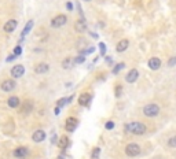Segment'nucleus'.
Masks as SVG:
<instances>
[{"instance_id":"31","label":"nucleus","mask_w":176,"mask_h":159,"mask_svg":"<svg viewBox=\"0 0 176 159\" xmlns=\"http://www.w3.org/2000/svg\"><path fill=\"white\" fill-rule=\"evenodd\" d=\"M116 91H117V92H116V96L118 98V96H120V91H123V87H120V85H118V87H116Z\"/></svg>"},{"instance_id":"10","label":"nucleus","mask_w":176,"mask_h":159,"mask_svg":"<svg viewBox=\"0 0 176 159\" xmlns=\"http://www.w3.org/2000/svg\"><path fill=\"white\" fill-rule=\"evenodd\" d=\"M17 26H18V21L17 19H8L6 22V25L3 26V30L6 33H13L14 30L17 29Z\"/></svg>"},{"instance_id":"26","label":"nucleus","mask_w":176,"mask_h":159,"mask_svg":"<svg viewBox=\"0 0 176 159\" xmlns=\"http://www.w3.org/2000/svg\"><path fill=\"white\" fill-rule=\"evenodd\" d=\"M84 60H85L84 55H78L77 58L74 59V63H76V65H80V63H84Z\"/></svg>"},{"instance_id":"13","label":"nucleus","mask_w":176,"mask_h":159,"mask_svg":"<svg viewBox=\"0 0 176 159\" xmlns=\"http://www.w3.org/2000/svg\"><path fill=\"white\" fill-rule=\"evenodd\" d=\"M138 77H139V72H138L136 69H132V70H129L128 72V74L125 75V80H127V82H135L138 80Z\"/></svg>"},{"instance_id":"12","label":"nucleus","mask_w":176,"mask_h":159,"mask_svg":"<svg viewBox=\"0 0 176 159\" xmlns=\"http://www.w3.org/2000/svg\"><path fill=\"white\" fill-rule=\"evenodd\" d=\"M48 70H50L48 63H44V62L37 63V65L35 66V73H36V74H44V73H47Z\"/></svg>"},{"instance_id":"17","label":"nucleus","mask_w":176,"mask_h":159,"mask_svg":"<svg viewBox=\"0 0 176 159\" xmlns=\"http://www.w3.org/2000/svg\"><path fill=\"white\" fill-rule=\"evenodd\" d=\"M74 29L77 30L78 33H83V32H85V30H87V25H85V21H84V19H80V21H77V22L74 23Z\"/></svg>"},{"instance_id":"32","label":"nucleus","mask_w":176,"mask_h":159,"mask_svg":"<svg viewBox=\"0 0 176 159\" xmlns=\"http://www.w3.org/2000/svg\"><path fill=\"white\" fill-rule=\"evenodd\" d=\"M66 7H68V10H69V11H72V10H73V4H72V1H68V3H66Z\"/></svg>"},{"instance_id":"33","label":"nucleus","mask_w":176,"mask_h":159,"mask_svg":"<svg viewBox=\"0 0 176 159\" xmlns=\"http://www.w3.org/2000/svg\"><path fill=\"white\" fill-rule=\"evenodd\" d=\"M15 58H17V56L13 54V55H10V56H8V58H7V62H11V60H14V59H15Z\"/></svg>"},{"instance_id":"21","label":"nucleus","mask_w":176,"mask_h":159,"mask_svg":"<svg viewBox=\"0 0 176 159\" xmlns=\"http://www.w3.org/2000/svg\"><path fill=\"white\" fill-rule=\"evenodd\" d=\"M72 99H73V96H70V98H68V99H66V98L59 99V100L56 102V107H62V106H65L66 103H69V102L72 100Z\"/></svg>"},{"instance_id":"8","label":"nucleus","mask_w":176,"mask_h":159,"mask_svg":"<svg viewBox=\"0 0 176 159\" xmlns=\"http://www.w3.org/2000/svg\"><path fill=\"white\" fill-rule=\"evenodd\" d=\"M28 154H29V149L26 148V147H18V148H15L13 151L14 158H17V159L26 158V156H28Z\"/></svg>"},{"instance_id":"28","label":"nucleus","mask_w":176,"mask_h":159,"mask_svg":"<svg viewBox=\"0 0 176 159\" xmlns=\"http://www.w3.org/2000/svg\"><path fill=\"white\" fill-rule=\"evenodd\" d=\"M105 128H106L108 130L113 129V128H114V122H113V121H108V122H106V125H105Z\"/></svg>"},{"instance_id":"25","label":"nucleus","mask_w":176,"mask_h":159,"mask_svg":"<svg viewBox=\"0 0 176 159\" xmlns=\"http://www.w3.org/2000/svg\"><path fill=\"white\" fill-rule=\"evenodd\" d=\"M124 63H118V65H116V67L113 69V74H117L120 70H123V67H124Z\"/></svg>"},{"instance_id":"11","label":"nucleus","mask_w":176,"mask_h":159,"mask_svg":"<svg viewBox=\"0 0 176 159\" xmlns=\"http://www.w3.org/2000/svg\"><path fill=\"white\" fill-rule=\"evenodd\" d=\"M33 111V102L32 100H25L21 106V113L22 114H30Z\"/></svg>"},{"instance_id":"18","label":"nucleus","mask_w":176,"mask_h":159,"mask_svg":"<svg viewBox=\"0 0 176 159\" xmlns=\"http://www.w3.org/2000/svg\"><path fill=\"white\" fill-rule=\"evenodd\" d=\"M128 47H129V41L124 39V40H121V41H118L117 48H116V49H117V52H124Z\"/></svg>"},{"instance_id":"23","label":"nucleus","mask_w":176,"mask_h":159,"mask_svg":"<svg viewBox=\"0 0 176 159\" xmlns=\"http://www.w3.org/2000/svg\"><path fill=\"white\" fill-rule=\"evenodd\" d=\"M99 155H101V148H99V147H96V148L92 149V154H91L92 159H98Z\"/></svg>"},{"instance_id":"6","label":"nucleus","mask_w":176,"mask_h":159,"mask_svg":"<svg viewBox=\"0 0 176 159\" xmlns=\"http://www.w3.org/2000/svg\"><path fill=\"white\" fill-rule=\"evenodd\" d=\"M23 73H25V67H23L22 65H15L11 67L10 70V74L13 78H20L23 75Z\"/></svg>"},{"instance_id":"15","label":"nucleus","mask_w":176,"mask_h":159,"mask_svg":"<svg viewBox=\"0 0 176 159\" xmlns=\"http://www.w3.org/2000/svg\"><path fill=\"white\" fill-rule=\"evenodd\" d=\"M147 65H149V67L151 69V70H158L161 66V59L160 58H150L149 59V62H147Z\"/></svg>"},{"instance_id":"3","label":"nucleus","mask_w":176,"mask_h":159,"mask_svg":"<svg viewBox=\"0 0 176 159\" xmlns=\"http://www.w3.org/2000/svg\"><path fill=\"white\" fill-rule=\"evenodd\" d=\"M15 87H17V81L13 80V78H7V80H4V81L0 84V89L3 92H11L15 89Z\"/></svg>"},{"instance_id":"22","label":"nucleus","mask_w":176,"mask_h":159,"mask_svg":"<svg viewBox=\"0 0 176 159\" xmlns=\"http://www.w3.org/2000/svg\"><path fill=\"white\" fill-rule=\"evenodd\" d=\"M69 146V139L66 136H63V137H61V140H59V147L62 149H65L66 147Z\"/></svg>"},{"instance_id":"2","label":"nucleus","mask_w":176,"mask_h":159,"mask_svg":"<svg viewBox=\"0 0 176 159\" xmlns=\"http://www.w3.org/2000/svg\"><path fill=\"white\" fill-rule=\"evenodd\" d=\"M143 114L146 115V117H149V118L157 117V115L160 114V107H158V104H156V103L146 104V106L143 107Z\"/></svg>"},{"instance_id":"5","label":"nucleus","mask_w":176,"mask_h":159,"mask_svg":"<svg viewBox=\"0 0 176 159\" xmlns=\"http://www.w3.org/2000/svg\"><path fill=\"white\" fill-rule=\"evenodd\" d=\"M125 154L131 158H134V156H138L140 154V147L138 146L136 143H129L127 147H125Z\"/></svg>"},{"instance_id":"27","label":"nucleus","mask_w":176,"mask_h":159,"mask_svg":"<svg viewBox=\"0 0 176 159\" xmlns=\"http://www.w3.org/2000/svg\"><path fill=\"white\" fill-rule=\"evenodd\" d=\"M21 54H22V47H21V46H17L15 48H14V55H15V56H20Z\"/></svg>"},{"instance_id":"20","label":"nucleus","mask_w":176,"mask_h":159,"mask_svg":"<svg viewBox=\"0 0 176 159\" xmlns=\"http://www.w3.org/2000/svg\"><path fill=\"white\" fill-rule=\"evenodd\" d=\"M32 28H33V21L30 19L29 22L26 23V26L25 28H23V30H22V33H21V40H23V37L26 36V34H28V33L30 32V30H32Z\"/></svg>"},{"instance_id":"24","label":"nucleus","mask_w":176,"mask_h":159,"mask_svg":"<svg viewBox=\"0 0 176 159\" xmlns=\"http://www.w3.org/2000/svg\"><path fill=\"white\" fill-rule=\"evenodd\" d=\"M168 146H169L171 148H176V136H172L168 140Z\"/></svg>"},{"instance_id":"7","label":"nucleus","mask_w":176,"mask_h":159,"mask_svg":"<svg viewBox=\"0 0 176 159\" xmlns=\"http://www.w3.org/2000/svg\"><path fill=\"white\" fill-rule=\"evenodd\" d=\"M77 125H78V121L74 117H69L68 119H66V122H65L66 132H74L76 128H77Z\"/></svg>"},{"instance_id":"34","label":"nucleus","mask_w":176,"mask_h":159,"mask_svg":"<svg viewBox=\"0 0 176 159\" xmlns=\"http://www.w3.org/2000/svg\"><path fill=\"white\" fill-rule=\"evenodd\" d=\"M59 108H61V107H55V110H54V113H55V115H59Z\"/></svg>"},{"instance_id":"1","label":"nucleus","mask_w":176,"mask_h":159,"mask_svg":"<svg viewBox=\"0 0 176 159\" xmlns=\"http://www.w3.org/2000/svg\"><path fill=\"white\" fill-rule=\"evenodd\" d=\"M125 130L131 134L140 136V134L146 133V125L142 122H128L127 125H125Z\"/></svg>"},{"instance_id":"29","label":"nucleus","mask_w":176,"mask_h":159,"mask_svg":"<svg viewBox=\"0 0 176 159\" xmlns=\"http://www.w3.org/2000/svg\"><path fill=\"white\" fill-rule=\"evenodd\" d=\"M175 65H176V56H172V58L169 59V62H168V66L172 67V66H175Z\"/></svg>"},{"instance_id":"14","label":"nucleus","mask_w":176,"mask_h":159,"mask_svg":"<svg viewBox=\"0 0 176 159\" xmlns=\"http://www.w3.org/2000/svg\"><path fill=\"white\" fill-rule=\"evenodd\" d=\"M7 106L11 108H17L21 106V100L18 96H10V98L7 99Z\"/></svg>"},{"instance_id":"30","label":"nucleus","mask_w":176,"mask_h":159,"mask_svg":"<svg viewBox=\"0 0 176 159\" xmlns=\"http://www.w3.org/2000/svg\"><path fill=\"white\" fill-rule=\"evenodd\" d=\"M99 47H101V54H102V55H105V52H106V46H105L103 43H101V44H99Z\"/></svg>"},{"instance_id":"16","label":"nucleus","mask_w":176,"mask_h":159,"mask_svg":"<svg viewBox=\"0 0 176 159\" xmlns=\"http://www.w3.org/2000/svg\"><path fill=\"white\" fill-rule=\"evenodd\" d=\"M90 100H91V95L90 93H81L80 95V98H78V104L83 106V107H85V106H88Z\"/></svg>"},{"instance_id":"19","label":"nucleus","mask_w":176,"mask_h":159,"mask_svg":"<svg viewBox=\"0 0 176 159\" xmlns=\"http://www.w3.org/2000/svg\"><path fill=\"white\" fill-rule=\"evenodd\" d=\"M74 65H76V63H74V59H73V58H66V59H63V62H62V67L65 69V70L72 69Z\"/></svg>"},{"instance_id":"35","label":"nucleus","mask_w":176,"mask_h":159,"mask_svg":"<svg viewBox=\"0 0 176 159\" xmlns=\"http://www.w3.org/2000/svg\"><path fill=\"white\" fill-rule=\"evenodd\" d=\"M84 1H90V0H84Z\"/></svg>"},{"instance_id":"4","label":"nucleus","mask_w":176,"mask_h":159,"mask_svg":"<svg viewBox=\"0 0 176 159\" xmlns=\"http://www.w3.org/2000/svg\"><path fill=\"white\" fill-rule=\"evenodd\" d=\"M66 22H68V16L63 15V14H59L51 19V26L52 28H62L63 25H66Z\"/></svg>"},{"instance_id":"9","label":"nucleus","mask_w":176,"mask_h":159,"mask_svg":"<svg viewBox=\"0 0 176 159\" xmlns=\"http://www.w3.org/2000/svg\"><path fill=\"white\" fill-rule=\"evenodd\" d=\"M46 137H47L46 132H44V130H41V129L35 130V132H33V134H32V140L35 141V143H41V141H44V140H46Z\"/></svg>"}]
</instances>
